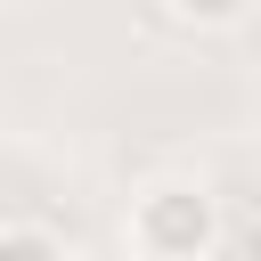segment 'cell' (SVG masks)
I'll list each match as a JSON object with an SVG mask.
<instances>
[{"label":"cell","instance_id":"obj_1","mask_svg":"<svg viewBox=\"0 0 261 261\" xmlns=\"http://www.w3.org/2000/svg\"><path fill=\"white\" fill-rule=\"evenodd\" d=\"M139 261H212L220 253V196L204 179H147L122 212Z\"/></svg>","mask_w":261,"mask_h":261},{"label":"cell","instance_id":"obj_3","mask_svg":"<svg viewBox=\"0 0 261 261\" xmlns=\"http://www.w3.org/2000/svg\"><path fill=\"white\" fill-rule=\"evenodd\" d=\"M0 261H73V245L57 228H33V220H8L0 228Z\"/></svg>","mask_w":261,"mask_h":261},{"label":"cell","instance_id":"obj_2","mask_svg":"<svg viewBox=\"0 0 261 261\" xmlns=\"http://www.w3.org/2000/svg\"><path fill=\"white\" fill-rule=\"evenodd\" d=\"M171 8V24H188V33H237L245 16H253V0H163Z\"/></svg>","mask_w":261,"mask_h":261}]
</instances>
